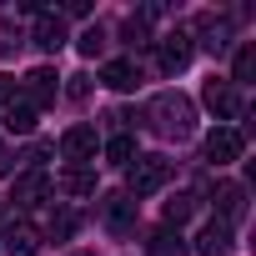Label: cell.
Wrapping results in <instances>:
<instances>
[{
	"label": "cell",
	"mask_w": 256,
	"mask_h": 256,
	"mask_svg": "<svg viewBox=\"0 0 256 256\" xmlns=\"http://www.w3.org/2000/svg\"><path fill=\"white\" fill-rule=\"evenodd\" d=\"M36 116H40V110H36L30 100H10V106H6V131H10V136H30V131H36Z\"/></svg>",
	"instance_id": "obj_18"
},
{
	"label": "cell",
	"mask_w": 256,
	"mask_h": 256,
	"mask_svg": "<svg viewBox=\"0 0 256 256\" xmlns=\"http://www.w3.org/2000/svg\"><path fill=\"white\" fill-rule=\"evenodd\" d=\"M241 151H246V136L236 131V126H216V131L206 136V161H216V166L241 161Z\"/></svg>",
	"instance_id": "obj_6"
},
{
	"label": "cell",
	"mask_w": 256,
	"mask_h": 256,
	"mask_svg": "<svg viewBox=\"0 0 256 256\" xmlns=\"http://www.w3.org/2000/svg\"><path fill=\"white\" fill-rule=\"evenodd\" d=\"M70 36H66V20H60V10H40L36 16V46L40 50H60Z\"/></svg>",
	"instance_id": "obj_13"
},
{
	"label": "cell",
	"mask_w": 256,
	"mask_h": 256,
	"mask_svg": "<svg viewBox=\"0 0 256 256\" xmlns=\"http://www.w3.org/2000/svg\"><path fill=\"white\" fill-rule=\"evenodd\" d=\"M191 211H196V196H191V191L171 196V201H166V226H176V231H181V221H186Z\"/></svg>",
	"instance_id": "obj_21"
},
{
	"label": "cell",
	"mask_w": 256,
	"mask_h": 256,
	"mask_svg": "<svg viewBox=\"0 0 256 256\" xmlns=\"http://www.w3.org/2000/svg\"><path fill=\"white\" fill-rule=\"evenodd\" d=\"M191 40L206 46L211 56H226V50H231V20H226V16H196Z\"/></svg>",
	"instance_id": "obj_5"
},
{
	"label": "cell",
	"mask_w": 256,
	"mask_h": 256,
	"mask_svg": "<svg viewBox=\"0 0 256 256\" xmlns=\"http://www.w3.org/2000/svg\"><path fill=\"white\" fill-rule=\"evenodd\" d=\"M66 16H90V6H86V0H70V6L60 10V20H66Z\"/></svg>",
	"instance_id": "obj_28"
},
{
	"label": "cell",
	"mask_w": 256,
	"mask_h": 256,
	"mask_svg": "<svg viewBox=\"0 0 256 256\" xmlns=\"http://www.w3.org/2000/svg\"><path fill=\"white\" fill-rule=\"evenodd\" d=\"M146 120H151V131L166 136V141H186L196 131V100L181 96V90H161L151 106H146Z\"/></svg>",
	"instance_id": "obj_1"
},
{
	"label": "cell",
	"mask_w": 256,
	"mask_h": 256,
	"mask_svg": "<svg viewBox=\"0 0 256 256\" xmlns=\"http://www.w3.org/2000/svg\"><path fill=\"white\" fill-rule=\"evenodd\" d=\"M256 76V46H241L236 50V76H231V86H246Z\"/></svg>",
	"instance_id": "obj_22"
},
{
	"label": "cell",
	"mask_w": 256,
	"mask_h": 256,
	"mask_svg": "<svg viewBox=\"0 0 256 256\" xmlns=\"http://www.w3.org/2000/svg\"><path fill=\"white\" fill-rule=\"evenodd\" d=\"M86 90H90V80H86V76H70V86H66V96H70V100H80Z\"/></svg>",
	"instance_id": "obj_25"
},
{
	"label": "cell",
	"mask_w": 256,
	"mask_h": 256,
	"mask_svg": "<svg viewBox=\"0 0 256 256\" xmlns=\"http://www.w3.org/2000/svg\"><path fill=\"white\" fill-rule=\"evenodd\" d=\"M76 50H80V56H100V50H106V30H100V26H90V30H80V40H76Z\"/></svg>",
	"instance_id": "obj_23"
},
{
	"label": "cell",
	"mask_w": 256,
	"mask_h": 256,
	"mask_svg": "<svg viewBox=\"0 0 256 256\" xmlns=\"http://www.w3.org/2000/svg\"><path fill=\"white\" fill-rule=\"evenodd\" d=\"M60 191L66 196H96V166H66L60 171Z\"/></svg>",
	"instance_id": "obj_17"
},
{
	"label": "cell",
	"mask_w": 256,
	"mask_h": 256,
	"mask_svg": "<svg viewBox=\"0 0 256 256\" xmlns=\"http://www.w3.org/2000/svg\"><path fill=\"white\" fill-rule=\"evenodd\" d=\"M46 196H50V176H46V171H20L16 186H10V206H20V211L40 206Z\"/></svg>",
	"instance_id": "obj_8"
},
{
	"label": "cell",
	"mask_w": 256,
	"mask_h": 256,
	"mask_svg": "<svg viewBox=\"0 0 256 256\" xmlns=\"http://www.w3.org/2000/svg\"><path fill=\"white\" fill-rule=\"evenodd\" d=\"M201 100H206V106L216 110V120H236V116L246 110V106H241V90H236L231 80H216V76L206 80V90H201Z\"/></svg>",
	"instance_id": "obj_7"
},
{
	"label": "cell",
	"mask_w": 256,
	"mask_h": 256,
	"mask_svg": "<svg viewBox=\"0 0 256 256\" xmlns=\"http://www.w3.org/2000/svg\"><path fill=\"white\" fill-rule=\"evenodd\" d=\"M136 206H141V201H131L126 191H110V196L100 201L106 231H110V236H131V231H136Z\"/></svg>",
	"instance_id": "obj_4"
},
{
	"label": "cell",
	"mask_w": 256,
	"mask_h": 256,
	"mask_svg": "<svg viewBox=\"0 0 256 256\" xmlns=\"http://www.w3.org/2000/svg\"><path fill=\"white\" fill-rule=\"evenodd\" d=\"M120 36H126V46H131V50H141V46H151V16H126V26H120Z\"/></svg>",
	"instance_id": "obj_19"
},
{
	"label": "cell",
	"mask_w": 256,
	"mask_h": 256,
	"mask_svg": "<svg viewBox=\"0 0 256 256\" xmlns=\"http://www.w3.org/2000/svg\"><path fill=\"white\" fill-rule=\"evenodd\" d=\"M96 146H100V141H96L90 126H70V131L60 136V151H66V161H70V166H86V161L96 156Z\"/></svg>",
	"instance_id": "obj_10"
},
{
	"label": "cell",
	"mask_w": 256,
	"mask_h": 256,
	"mask_svg": "<svg viewBox=\"0 0 256 256\" xmlns=\"http://www.w3.org/2000/svg\"><path fill=\"white\" fill-rule=\"evenodd\" d=\"M10 100H16V80H10V76H0V110H6Z\"/></svg>",
	"instance_id": "obj_26"
},
{
	"label": "cell",
	"mask_w": 256,
	"mask_h": 256,
	"mask_svg": "<svg viewBox=\"0 0 256 256\" xmlns=\"http://www.w3.org/2000/svg\"><path fill=\"white\" fill-rule=\"evenodd\" d=\"M10 171H16V156H10V146H6V141H0V176H10Z\"/></svg>",
	"instance_id": "obj_27"
},
{
	"label": "cell",
	"mask_w": 256,
	"mask_h": 256,
	"mask_svg": "<svg viewBox=\"0 0 256 256\" xmlns=\"http://www.w3.org/2000/svg\"><path fill=\"white\" fill-rule=\"evenodd\" d=\"M70 231H76V216H70V211H60V216H50V236H60V241H66Z\"/></svg>",
	"instance_id": "obj_24"
},
{
	"label": "cell",
	"mask_w": 256,
	"mask_h": 256,
	"mask_svg": "<svg viewBox=\"0 0 256 256\" xmlns=\"http://www.w3.org/2000/svg\"><path fill=\"white\" fill-rule=\"evenodd\" d=\"M100 151H106L110 166H131V161H136V141H131V136H110Z\"/></svg>",
	"instance_id": "obj_20"
},
{
	"label": "cell",
	"mask_w": 256,
	"mask_h": 256,
	"mask_svg": "<svg viewBox=\"0 0 256 256\" xmlns=\"http://www.w3.org/2000/svg\"><path fill=\"white\" fill-rule=\"evenodd\" d=\"M231 246H236V241H231V226H226V221H206L191 251H201V256H231Z\"/></svg>",
	"instance_id": "obj_12"
},
{
	"label": "cell",
	"mask_w": 256,
	"mask_h": 256,
	"mask_svg": "<svg viewBox=\"0 0 256 256\" xmlns=\"http://www.w3.org/2000/svg\"><path fill=\"white\" fill-rule=\"evenodd\" d=\"M56 90H60V86H56V70H50V66H36V70L26 76V96H20V100H30V106L40 110V106L56 100Z\"/></svg>",
	"instance_id": "obj_11"
},
{
	"label": "cell",
	"mask_w": 256,
	"mask_h": 256,
	"mask_svg": "<svg viewBox=\"0 0 256 256\" xmlns=\"http://www.w3.org/2000/svg\"><path fill=\"white\" fill-rule=\"evenodd\" d=\"M156 46V66H161V76H181L186 66H191V56H196V40H191V30L186 26H176V30H166L161 40H151Z\"/></svg>",
	"instance_id": "obj_3"
},
{
	"label": "cell",
	"mask_w": 256,
	"mask_h": 256,
	"mask_svg": "<svg viewBox=\"0 0 256 256\" xmlns=\"http://www.w3.org/2000/svg\"><path fill=\"white\" fill-rule=\"evenodd\" d=\"M166 181H171V161H161V156H136L131 166H126V196L131 201L156 196Z\"/></svg>",
	"instance_id": "obj_2"
},
{
	"label": "cell",
	"mask_w": 256,
	"mask_h": 256,
	"mask_svg": "<svg viewBox=\"0 0 256 256\" xmlns=\"http://www.w3.org/2000/svg\"><path fill=\"white\" fill-rule=\"evenodd\" d=\"M191 246H186V236L176 231V226H156L151 236H146V256H186Z\"/></svg>",
	"instance_id": "obj_15"
},
{
	"label": "cell",
	"mask_w": 256,
	"mask_h": 256,
	"mask_svg": "<svg viewBox=\"0 0 256 256\" xmlns=\"http://www.w3.org/2000/svg\"><path fill=\"white\" fill-rule=\"evenodd\" d=\"M100 80H106L110 90H120V96H126V90H136V86H141V66H136V60H106Z\"/></svg>",
	"instance_id": "obj_16"
},
{
	"label": "cell",
	"mask_w": 256,
	"mask_h": 256,
	"mask_svg": "<svg viewBox=\"0 0 256 256\" xmlns=\"http://www.w3.org/2000/svg\"><path fill=\"white\" fill-rule=\"evenodd\" d=\"M40 251V231L30 221H10L6 226V256H36Z\"/></svg>",
	"instance_id": "obj_14"
},
{
	"label": "cell",
	"mask_w": 256,
	"mask_h": 256,
	"mask_svg": "<svg viewBox=\"0 0 256 256\" xmlns=\"http://www.w3.org/2000/svg\"><path fill=\"white\" fill-rule=\"evenodd\" d=\"M211 201H216V221H226V226H236L246 216V186H236V181H216Z\"/></svg>",
	"instance_id": "obj_9"
}]
</instances>
